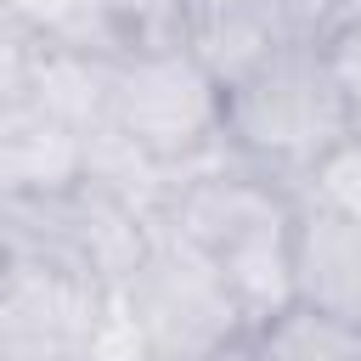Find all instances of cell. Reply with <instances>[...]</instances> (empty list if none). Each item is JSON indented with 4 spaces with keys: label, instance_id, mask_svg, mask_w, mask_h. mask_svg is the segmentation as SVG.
I'll return each mask as SVG.
<instances>
[{
    "label": "cell",
    "instance_id": "cell-15",
    "mask_svg": "<svg viewBox=\"0 0 361 361\" xmlns=\"http://www.w3.org/2000/svg\"><path fill=\"white\" fill-rule=\"evenodd\" d=\"M355 6H361V0H355Z\"/></svg>",
    "mask_w": 361,
    "mask_h": 361
},
{
    "label": "cell",
    "instance_id": "cell-7",
    "mask_svg": "<svg viewBox=\"0 0 361 361\" xmlns=\"http://www.w3.org/2000/svg\"><path fill=\"white\" fill-rule=\"evenodd\" d=\"M85 135L39 102H0V203L62 197L79 186Z\"/></svg>",
    "mask_w": 361,
    "mask_h": 361
},
{
    "label": "cell",
    "instance_id": "cell-2",
    "mask_svg": "<svg viewBox=\"0 0 361 361\" xmlns=\"http://www.w3.org/2000/svg\"><path fill=\"white\" fill-rule=\"evenodd\" d=\"M220 135L226 158L293 186L333 141L350 135L344 90L322 51L282 45L243 79L220 90Z\"/></svg>",
    "mask_w": 361,
    "mask_h": 361
},
{
    "label": "cell",
    "instance_id": "cell-6",
    "mask_svg": "<svg viewBox=\"0 0 361 361\" xmlns=\"http://www.w3.org/2000/svg\"><path fill=\"white\" fill-rule=\"evenodd\" d=\"M288 288H293V305L361 333V226L327 209L293 203Z\"/></svg>",
    "mask_w": 361,
    "mask_h": 361
},
{
    "label": "cell",
    "instance_id": "cell-10",
    "mask_svg": "<svg viewBox=\"0 0 361 361\" xmlns=\"http://www.w3.org/2000/svg\"><path fill=\"white\" fill-rule=\"evenodd\" d=\"M276 45H299V51H322L338 23L355 11V0H265Z\"/></svg>",
    "mask_w": 361,
    "mask_h": 361
},
{
    "label": "cell",
    "instance_id": "cell-12",
    "mask_svg": "<svg viewBox=\"0 0 361 361\" xmlns=\"http://www.w3.org/2000/svg\"><path fill=\"white\" fill-rule=\"evenodd\" d=\"M338 90H344V107H350V135H361V6L338 23V34L322 45Z\"/></svg>",
    "mask_w": 361,
    "mask_h": 361
},
{
    "label": "cell",
    "instance_id": "cell-9",
    "mask_svg": "<svg viewBox=\"0 0 361 361\" xmlns=\"http://www.w3.org/2000/svg\"><path fill=\"white\" fill-rule=\"evenodd\" d=\"M288 192H293V203H310V209H327V214L361 226V135L333 141Z\"/></svg>",
    "mask_w": 361,
    "mask_h": 361
},
{
    "label": "cell",
    "instance_id": "cell-11",
    "mask_svg": "<svg viewBox=\"0 0 361 361\" xmlns=\"http://www.w3.org/2000/svg\"><path fill=\"white\" fill-rule=\"evenodd\" d=\"M39 34L28 28L23 6L17 11H0V102H23L28 85H34V68H39Z\"/></svg>",
    "mask_w": 361,
    "mask_h": 361
},
{
    "label": "cell",
    "instance_id": "cell-4",
    "mask_svg": "<svg viewBox=\"0 0 361 361\" xmlns=\"http://www.w3.org/2000/svg\"><path fill=\"white\" fill-rule=\"evenodd\" d=\"M113 299L135 333L141 361H209L220 344L248 333V316L220 282V271L169 231L152 237L147 259Z\"/></svg>",
    "mask_w": 361,
    "mask_h": 361
},
{
    "label": "cell",
    "instance_id": "cell-3",
    "mask_svg": "<svg viewBox=\"0 0 361 361\" xmlns=\"http://www.w3.org/2000/svg\"><path fill=\"white\" fill-rule=\"evenodd\" d=\"M107 124H118L175 180L192 175V169H203V164H214V158H226L220 85L209 79V68L186 45L113 62Z\"/></svg>",
    "mask_w": 361,
    "mask_h": 361
},
{
    "label": "cell",
    "instance_id": "cell-1",
    "mask_svg": "<svg viewBox=\"0 0 361 361\" xmlns=\"http://www.w3.org/2000/svg\"><path fill=\"white\" fill-rule=\"evenodd\" d=\"M158 231L203 254L231 299L243 305L248 327L293 305L288 288V237H293V192L237 158H214L175 180Z\"/></svg>",
    "mask_w": 361,
    "mask_h": 361
},
{
    "label": "cell",
    "instance_id": "cell-14",
    "mask_svg": "<svg viewBox=\"0 0 361 361\" xmlns=\"http://www.w3.org/2000/svg\"><path fill=\"white\" fill-rule=\"evenodd\" d=\"M17 6H23V0H0V11H17Z\"/></svg>",
    "mask_w": 361,
    "mask_h": 361
},
{
    "label": "cell",
    "instance_id": "cell-8",
    "mask_svg": "<svg viewBox=\"0 0 361 361\" xmlns=\"http://www.w3.org/2000/svg\"><path fill=\"white\" fill-rule=\"evenodd\" d=\"M186 11V51L209 68V79L226 90L248 68H259L276 45L265 0H180Z\"/></svg>",
    "mask_w": 361,
    "mask_h": 361
},
{
    "label": "cell",
    "instance_id": "cell-13",
    "mask_svg": "<svg viewBox=\"0 0 361 361\" xmlns=\"http://www.w3.org/2000/svg\"><path fill=\"white\" fill-rule=\"evenodd\" d=\"M209 361H265V355H259V344H254V327H248V333H237L231 344H220Z\"/></svg>",
    "mask_w": 361,
    "mask_h": 361
},
{
    "label": "cell",
    "instance_id": "cell-5",
    "mask_svg": "<svg viewBox=\"0 0 361 361\" xmlns=\"http://www.w3.org/2000/svg\"><path fill=\"white\" fill-rule=\"evenodd\" d=\"M113 293L56 259L28 248H0V361H96Z\"/></svg>",
    "mask_w": 361,
    "mask_h": 361
}]
</instances>
